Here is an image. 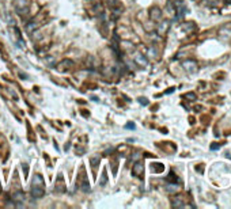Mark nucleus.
<instances>
[{
  "mask_svg": "<svg viewBox=\"0 0 231 209\" xmlns=\"http://www.w3.org/2000/svg\"><path fill=\"white\" fill-rule=\"evenodd\" d=\"M182 68L188 72V73H197L199 72V64H197V61L196 60H193V59H188V60H184L182 61Z\"/></svg>",
  "mask_w": 231,
  "mask_h": 209,
  "instance_id": "nucleus-1",
  "label": "nucleus"
},
{
  "mask_svg": "<svg viewBox=\"0 0 231 209\" xmlns=\"http://www.w3.org/2000/svg\"><path fill=\"white\" fill-rule=\"evenodd\" d=\"M218 37L222 41L231 40V23H226L218 30Z\"/></svg>",
  "mask_w": 231,
  "mask_h": 209,
  "instance_id": "nucleus-2",
  "label": "nucleus"
},
{
  "mask_svg": "<svg viewBox=\"0 0 231 209\" xmlns=\"http://www.w3.org/2000/svg\"><path fill=\"white\" fill-rule=\"evenodd\" d=\"M14 6H15V11L19 15H26L29 12V3H27V0H15Z\"/></svg>",
  "mask_w": 231,
  "mask_h": 209,
  "instance_id": "nucleus-3",
  "label": "nucleus"
},
{
  "mask_svg": "<svg viewBox=\"0 0 231 209\" xmlns=\"http://www.w3.org/2000/svg\"><path fill=\"white\" fill-rule=\"evenodd\" d=\"M162 16H163V14H162V10L159 8V7H156V6L151 7V10H150V18H151V20H154V22H160Z\"/></svg>",
  "mask_w": 231,
  "mask_h": 209,
  "instance_id": "nucleus-4",
  "label": "nucleus"
},
{
  "mask_svg": "<svg viewBox=\"0 0 231 209\" xmlns=\"http://www.w3.org/2000/svg\"><path fill=\"white\" fill-rule=\"evenodd\" d=\"M181 30L186 34H192L197 30V25H196L195 22H185L181 25Z\"/></svg>",
  "mask_w": 231,
  "mask_h": 209,
  "instance_id": "nucleus-5",
  "label": "nucleus"
},
{
  "mask_svg": "<svg viewBox=\"0 0 231 209\" xmlns=\"http://www.w3.org/2000/svg\"><path fill=\"white\" fill-rule=\"evenodd\" d=\"M133 61H135L139 67H147V64H148L147 56H144V54H141V53H136L135 57H133Z\"/></svg>",
  "mask_w": 231,
  "mask_h": 209,
  "instance_id": "nucleus-6",
  "label": "nucleus"
},
{
  "mask_svg": "<svg viewBox=\"0 0 231 209\" xmlns=\"http://www.w3.org/2000/svg\"><path fill=\"white\" fill-rule=\"evenodd\" d=\"M143 173H144L143 163H141V162L135 163V166L132 167V174H133V175L137 177V178H141V177H143Z\"/></svg>",
  "mask_w": 231,
  "mask_h": 209,
  "instance_id": "nucleus-7",
  "label": "nucleus"
},
{
  "mask_svg": "<svg viewBox=\"0 0 231 209\" xmlns=\"http://www.w3.org/2000/svg\"><path fill=\"white\" fill-rule=\"evenodd\" d=\"M169 29H170V22L169 20H162V22L158 25V34L159 36H165L167 31H169Z\"/></svg>",
  "mask_w": 231,
  "mask_h": 209,
  "instance_id": "nucleus-8",
  "label": "nucleus"
},
{
  "mask_svg": "<svg viewBox=\"0 0 231 209\" xmlns=\"http://www.w3.org/2000/svg\"><path fill=\"white\" fill-rule=\"evenodd\" d=\"M170 204L173 208H181L185 205V201H184V197L182 196H174L173 198L170 200Z\"/></svg>",
  "mask_w": 231,
  "mask_h": 209,
  "instance_id": "nucleus-9",
  "label": "nucleus"
},
{
  "mask_svg": "<svg viewBox=\"0 0 231 209\" xmlns=\"http://www.w3.org/2000/svg\"><path fill=\"white\" fill-rule=\"evenodd\" d=\"M44 193H45V190H44V186H37V185H33L32 187V194L34 198H41L44 196Z\"/></svg>",
  "mask_w": 231,
  "mask_h": 209,
  "instance_id": "nucleus-10",
  "label": "nucleus"
},
{
  "mask_svg": "<svg viewBox=\"0 0 231 209\" xmlns=\"http://www.w3.org/2000/svg\"><path fill=\"white\" fill-rule=\"evenodd\" d=\"M14 201H16L18 205H20V203L25 201V193H23V191H16V193L14 194Z\"/></svg>",
  "mask_w": 231,
  "mask_h": 209,
  "instance_id": "nucleus-11",
  "label": "nucleus"
},
{
  "mask_svg": "<svg viewBox=\"0 0 231 209\" xmlns=\"http://www.w3.org/2000/svg\"><path fill=\"white\" fill-rule=\"evenodd\" d=\"M151 170H152L154 173L159 174V173H162V171L165 170V166H163L162 163H154V164H152V167H151Z\"/></svg>",
  "mask_w": 231,
  "mask_h": 209,
  "instance_id": "nucleus-12",
  "label": "nucleus"
},
{
  "mask_svg": "<svg viewBox=\"0 0 231 209\" xmlns=\"http://www.w3.org/2000/svg\"><path fill=\"white\" fill-rule=\"evenodd\" d=\"M184 99H186V101L189 102H193L197 99V95H196V92H186V94H184Z\"/></svg>",
  "mask_w": 231,
  "mask_h": 209,
  "instance_id": "nucleus-13",
  "label": "nucleus"
},
{
  "mask_svg": "<svg viewBox=\"0 0 231 209\" xmlns=\"http://www.w3.org/2000/svg\"><path fill=\"white\" fill-rule=\"evenodd\" d=\"M167 181H169V182H170V183H180V179H178L177 175H175V174L173 173V171H171V173L169 174Z\"/></svg>",
  "mask_w": 231,
  "mask_h": 209,
  "instance_id": "nucleus-14",
  "label": "nucleus"
},
{
  "mask_svg": "<svg viewBox=\"0 0 231 209\" xmlns=\"http://www.w3.org/2000/svg\"><path fill=\"white\" fill-rule=\"evenodd\" d=\"M226 77V72L225 71H218L213 73V79L215 80H223V79Z\"/></svg>",
  "mask_w": 231,
  "mask_h": 209,
  "instance_id": "nucleus-15",
  "label": "nucleus"
},
{
  "mask_svg": "<svg viewBox=\"0 0 231 209\" xmlns=\"http://www.w3.org/2000/svg\"><path fill=\"white\" fill-rule=\"evenodd\" d=\"M63 67H74V61H72V60H64L63 61V63H61V64H58V69H63Z\"/></svg>",
  "mask_w": 231,
  "mask_h": 209,
  "instance_id": "nucleus-16",
  "label": "nucleus"
},
{
  "mask_svg": "<svg viewBox=\"0 0 231 209\" xmlns=\"http://www.w3.org/2000/svg\"><path fill=\"white\" fill-rule=\"evenodd\" d=\"M166 10H167V12H169V15L170 16H175V7L171 4V3H167V6H166Z\"/></svg>",
  "mask_w": 231,
  "mask_h": 209,
  "instance_id": "nucleus-17",
  "label": "nucleus"
},
{
  "mask_svg": "<svg viewBox=\"0 0 231 209\" xmlns=\"http://www.w3.org/2000/svg\"><path fill=\"white\" fill-rule=\"evenodd\" d=\"M33 185H37V186H44V181H42V178H41V175H36V177H34Z\"/></svg>",
  "mask_w": 231,
  "mask_h": 209,
  "instance_id": "nucleus-18",
  "label": "nucleus"
},
{
  "mask_svg": "<svg viewBox=\"0 0 231 209\" xmlns=\"http://www.w3.org/2000/svg\"><path fill=\"white\" fill-rule=\"evenodd\" d=\"M166 190L169 191V193H177L178 191V186L175 183H170L169 186L166 187Z\"/></svg>",
  "mask_w": 231,
  "mask_h": 209,
  "instance_id": "nucleus-19",
  "label": "nucleus"
},
{
  "mask_svg": "<svg viewBox=\"0 0 231 209\" xmlns=\"http://www.w3.org/2000/svg\"><path fill=\"white\" fill-rule=\"evenodd\" d=\"M147 57H152V59H156V57H158V52L154 49L152 46H151L150 49H148V52H147Z\"/></svg>",
  "mask_w": 231,
  "mask_h": 209,
  "instance_id": "nucleus-20",
  "label": "nucleus"
},
{
  "mask_svg": "<svg viewBox=\"0 0 231 209\" xmlns=\"http://www.w3.org/2000/svg\"><path fill=\"white\" fill-rule=\"evenodd\" d=\"M201 122L204 125H209V122H211V117H209V115H207V114H203L201 115Z\"/></svg>",
  "mask_w": 231,
  "mask_h": 209,
  "instance_id": "nucleus-21",
  "label": "nucleus"
},
{
  "mask_svg": "<svg viewBox=\"0 0 231 209\" xmlns=\"http://www.w3.org/2000/svg\"><path fill=\"white\" fill-rule=\"evenodd\" d=\"M37 27H38V26H37L36 23H33V22H32V23H29V25L26 26V30H27L29 33H33V30H36Z\"/></svg>",
  "mask_w": 231,
  "mask_h": 209,
  "instance_id": "nucleus-22",
  "label": "nucleus"
},
{
  "mask_svg": "<svg viewBox=\"0 0 231 209\" xmlns=\"http://www.w3.org/2000/svg\"><path fill=\"white\" fill-rule=\"evenodd\" d=\"M195 170L197 171L199 174H203V173H204V164H201V163H200V164H196V166H195Z\"/></svg>",
  "mask_w": 231,
  "mask_h": 209,
  "instance_id": "nucleus-23",
  "label": "nucleus"
},
{
  "mask_svg": "<svg viewBox=\"0 0 231 209\" xmlns=\"http://www.w3.org/2000/svg\"><path fill=\"white\" fill-rule=\"evenodd\" d=\"M220 145H222L220 143H212L211 145H209V148H211L212 151H218V149L220 148Z\"/></svg>",
  "mask_w": 231,
  "mask_h": 209,
  "instance_id": "nucleus-24",
  "label": "nucleus"
},
{
  "mask_svg": "<svg viewBox=\"0 0 231 209\" xmlns=\"http://www.w3.org/2000/svg\"><path fill=\"white\" fill-rule=\"evenodd\" d=\"M109 6L112 7V8H116V7H118V0H109Z\"/></svg>",
  "mask_w": 231,
  "mask_h": 209,
  "instance_id": "nucleus-25",
  "label": "nucleus"
},
{
  "mask_svg": "<svg viewBox=\"0 0 231 209\" xmlns=\"http://www.w3.org/2000/svg\"><path fill=\"white\" fill-rule=\"evenodd\" d=\"M144 29H146L147 31H152V30H154L152 23H146V25H144Z\"/></svg>",
  "mask_w": 231,
  "mask_h": 209,
  "instance_id": "nucleus-26",
  "label": "nucleus"
},
{
  "mask_svg": "<svg viewBox=\"0 0 231 209\" xmlns=\"http://www.w3.org/2000/svg\"><path fill=\"white\" fill-rule=\"evenodd\" d=\"M106 179H108V178H106V173H103V174H102V179L99 181V185H101V186H103V185L106 183Z\"/></svg>",
  "mask_w": 231,
  "mask_h": 209,
  "instance_id": "nucleus-27",
  "label": "nucleus"
},
{
  "mask_svg": "<svg viewBox=\"0 0 231 209\" xmlns=\"http://www.w3.org/2000/svg\"><path fill=\"white\" fill-rule=\"evenodd\" d=\"M99 162V157L98 156H95V157H91V164H92V167H95L96 166V163Z\"/></svg>",
  "mask_w": 231,
  "mask_h": 209,
  "instance_id": "nucleus-28",
  "label": "nucleus"
},
{
  "mask_svg": "<svg viewBox=\"0 0 231 209\" xmlns=\"http://www.w3.org/2000/svg\"><path fill=\"white\" fill-rule=\"evenodd\" d=\"M201 110H203V106H201V105H196V106H195V111L199 113V111H201Z\"/></svg>",
  "mask_w": 231,
  "mask_h": 209,
  "instance_id": "nucleus-29",
  "label": "nucleus"
},
{
  "mask_svg": "<svg viewBox=\"0 0 231 209\" xmlns=\"http://www.w3.org/2000/svg\"><path fill=\"white\" fill-rule=\"evenodd\" d=\"M139 101H140V103H141V105H148V101H147L146 98H140Z\"/></svg>",
  "mask_w": 231,
  "mask_h": 209,
  "instance_id": "nucleus-30",
  "label": "nucleus"
},
{
  "mask_svg": "<svg viewBox=\"0 0 231 209\" xmlns=\"http://www.w3.org/2000/svg\"><path fill=\"white\" fill-rule=\"evenodd\" d=\"M126 128H128V129H135V124H128V125H126Z\"/></svg>",
  "mask_w": 231,
  "mask_h": 209,
  "instance_id": "nucleus-31",
  "label": "nucleus"
},
{
  "mask_svg": "<svg viewBox=\"0 0 231 209\" xmlns=\"http://www.w3.org/2000/svg\"><path fill=\"white\" fill-rule=\"evenodd\" d=\"M195 121H196V119L193 117H189V122H190V124H195Z\"/></svg>",
  "mask_w": 231,
  "mask_h": 209,
  "instance_id": "nucleus-32",
  "label": "nucleus"
}]
</instances>
